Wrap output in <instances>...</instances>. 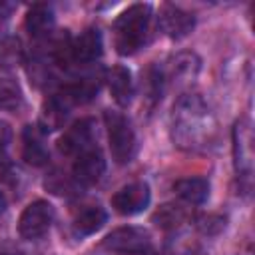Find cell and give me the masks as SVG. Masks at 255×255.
<instances>
[{
    "instance_id": "8992f818",
    "label": "cell",
    "mask_w": 255,
    "mask_h": 255,
    "mask_svg": "<svg viewBox=\"0 0 255 255\" xmlns=\"http://www.w3.org/2000/svg\"><path fill=\"white\" fill-rule=\"evenodd\" d=\"M233 157L235 171L241 177H249L253 171V131L247 120H239L233 128Z\"/></svg>"
},
{
    "instance_id": "d4e9b609",
    "label": "cell",
    "mask_w": 255,
    "mask_h": 255,
    "mask_svg": "<svg viewBox=\"0 0 255 255\" xmlns=\"http://www.w3.org/2000/svg\"><path fill=\"white\" fill-rule=\"evenodd\" d=\"M0 255H18V253H4V251H0Z\"/></svg>"
},
{
    "instance_id": "5b68a950",
    "label": "cell",
    "mask_w": 255,
    "mask_h": 255,
    "mask_svg": "<svg viewBox=\"0 0 255 255\" xmlns=\"http://www.w3.org/2000/svg\"><path fill=\"white\" fill-rule=\"evenodd\" d=\"M149 243H151V237L143 227H120L102 241V247L106 251L126 255V253L145 251L149 249Z\"/></svg>"
},
{
    "instance_id": "7a4b0ae2",
    "label": "cell",
    "mask_w": 255,
    "mask_h": 255,
    "mask_svg": "<svg viewBox=\"0 0 255 255\" xmlns=\"http://www.w3.org/2000/svg\"><path fill=\"white\" fill-rule=\"evenodd\" d=\"M149 18V4H131L118 16V20L114 22V44L118 54L131 56L145 44Z\"/></svg>"
},
{
    "instance_id": "8fae6325",
    "label": "cell",
    "mask_w": 255,
    "mask_h": 255,
    "mask_svg": "<svg viewBox=\"0 0 255 255\" xmlns=\"http://www.w3.org/2000/svg\"><path fill=\"white\" fill-rule=\"evenodd\" d=\"M92 137H94V124H92V120H80L60 137L58 147L66 155H72V153L80 155L82 151L90 149L88 145L92 143Z\"/></svg>"
},
{
    "instance_id": "9c48e42d",
    "label": "cell",
    "mask_w": 255,
    "mask_h": 255,
    "mask_svg": "<svg viewBox=\"0 0 255 255\" xmlns=\"http://www.w3.org/2000/svg\"><path fill=\"white\" fill-rule=\"evenodd\" d=\"M149 203V187L145 183H129L114 193L112 205L122 215H135Z\"/></svg>"
},
{
    "instance_id": "cb8c5ba5",
    "label": "cell",
    "mask_w": 255,
    "mask_h": 255,
    "mask_svg": "<svg viewBox=\"0 0 255 255\" xmlns=\"http://www.w3.org/2000/svg\"><path fill=\"white\" fill-rule=\"evenodd\" d=\"M126 255H153V253H149V251L145 249V251H137V253H126Z\"/></svg>"
},
{
    "instance_id": "603a6c76",
    "label": "cell",
    "mask_w": 255,
    "mask_h": 255,
    "mask_svg": "<svg viewBox=\"0 0 255 255\" xmlns=\"http://www.w3.org/2000/svg\"><path fill=\"white\" fill-rule=\"evenodd\" d=\"M4 209H6V199H4V195L0 193V215L4 213Z\"/></svg>"
},
{
    "instance_id": "7402d4cb",
    "label": "cell",
    "mask_w": 255,
    "mask_h": 255,
    "mask_svg": "<svg viewBox=\"0 0 255 255\" xmlns=\"http://www.w3.org/2000/svg\"><path fill=\"white\" fill-rule=\"evenodd\" d=\"M10 137H12V129H10V126H8L6 122H2V120H0V153L6 149V145H8Z\"/></svg>"
},
{
    "instance_id": "9a60e30c",
    "label": "cell",
    "mask_w": 255,
    "mask_h": 255,
    "mask_svg": "<svg viewBox=\"0 0 255 255\" xmlns=\"http://www.w3.org/2000/svg\"><path fill=\"white\" fill-rule=\"evenodd\" d=\"M106 80H108V88H110V94L116 100V104L128 106L133 96V84H131L129 70L124 66H114L112 70H108Z\"/></svg>"
},
{
    "instance_id": "2e32d148",
    "label": "cell",
    "mask_w": 255,
    "mask_h": 255,
    "mask_svg": "<svg viewBox=\"0 0 255 255\" xmlns=\"http://www.w3.org/2000/svg\"><path fill=\"white\" fill-rule=\"evenodd\" d=\"M54 26V12L48 4H34L26 14V28L30 36H46Z\"/></svg>"
},
{
    "instance_id": "ffe728a7",
    "label": "cell",
    "mask_w": 255,
    "mask_h": 255,
    "mask_svg": "<svg viewBox=\"0 0 255 255\" xmlns=\"http://www.w3.org/2000/svg\"><path fill=\"white\" fill-rule=\"evenodd\" d=\"M22 58H24V52L18 38L8 36L0 40V68L12 70L22 64Z\"/></svg>"
},
{
    "instance_id": "44dd1931",
    "label": "cell",
    "mask_w": 255,
    "mask_h": 255,
    "mask_svg": "<svg viewBox=\"0 0 255 255\" xmlns=\"http://www.w3.org/2000/svg\"><path fill=\"white\" fill-rule=\"evenodd\" d=\"M22 106V92L16 82L0 78V110H16Z\"/></svg>"
},
{
    "instance_id": "ac0fdd59",
    "label": "cell",
    "mask_w": 255,
    "mask_h": 255,
    "mask_svg": "<svg viewBox=\"0 0 255 255\" xmlns=\"http://www.w3.org/2000/svg\"><path fill=\"white\" fill-rule=\"evenodd\" d=\"M173 189L187 203H203L209 195V181L203 177H185L175 181Z\"/></svg>"
},
{
    "instance_id": "3957f363",
    "label": "cell",
    "mask_w": 255,
    "mask_h": 255,
    "mask_svg": "<svg viewBox=\"0 0 255 255\" xmlns=\"http://www.w3.org/2000/svg\"><path fill=\"white\" fill-rule=\"evenodd\" d=\"M104 120H106V128H108L112 157L118 163L131 161V157L135 153V133H133L129 122L122 114L112 112V110H108L104 114Z\"/></svg>"
},
{
    "instance_id": "d6986e66",
    "label": "cell",
    "mask_w": 255,
    "mask_h": 255,
    "mask_svg": "<svg viewBox=\"0 0 255 255\" xmlns=\"http://www.w3.org/2000/svg\"><path fill=\"white\" fill-rule=\"evenodd\" d=\"M185 217H187V213L181 205L165 203L153 213V223L161 229H175L185 221Z\"/></svg>"
},
{
    "instance_id": "ba28073f",
    "label": "cell",
    "mask_w": 255,
    "mask_h": 255,
    "mask_svg": "<svg viewBox=\"0 0 255 255\" xmlns=\"http://www.w3.org/2000/svg\"><path fill=\"white\" fill-rule=\"evenodd\" d=\"M157 24H159L161 32H163L167 38H171V40H181V38H185V36L193 30L195 18H193L189 12H185V10L177 8V6L165 4V6L159 10Z\"/></svg>"
},
{
    "instance_id": "7c38bea8",
    "label": "cell",
    "mask_w": 255,
    "mask_h": 255,
    "mask_svg": "<svg viewBox=\"0 0 255 255\" xmlns=\"http://www.w3.org/2000/svg\"><path fill=\"white\" fill-rule=\"evenodd\" d=\"M70 106H72V102L64 92L50 96L44 102V108H42V114H40V126H42L40 129L46 133V131H54V129L62 128L66 118H68Z\"/></svg>"
},
{
    "instance_id": "52a82bcc",
    "label": "cell",
    "mask_w": 255,
    "mask_h": 255,
    "mask_svg": "<svg viewBox=\"0 0 255 255\" xmlns=\"http://www.w3.org/2000/svg\"><path fill=\"white\" fill-rule=\"evenodd\" d=\"M163 84H173V86H187L195 80L199 72V58L189 52H181L173 56L165 68H159Z\"/></svg>"
},
{
    "instance_id": "5bb4252c",
    "label": "cell",
    "mask_w": 255,
    "mask_h": 255,
    "mask_svg": "<svg viewBox=\"0 0 255 255\" xmlns=\"http://www.w3.org/2000/svg\"><path fill=\"white\" fill-rule=\"evenodd\" d=\"M22 155L30 165H44L48 149L44 145V131L38 126H26L22 133Z\"/></svg>"
},
{
    "instance_id": "6da1fadb",
    "label": "cell",
    "mask_w": 255,
    "mask_h": 255,
    "mask_svg": "<svg viewBox=\"0 0 255 255\" xmlns=\"http://www.w3.org/2000/svg\"><path fill=\"white\" fill-rule=\"evenodd\" d=\"M215 131V118L199 96L185 94L177 100L171 120V137L177 147L187 151L203 149L213 141Z\"/></svg>"
},
{
    "instance_id": "277c9868",
    "label": "cell",
    "mask_w": 255,
    "mask_h": 255,
    "mask_svg": "<svg viewBox=\"0 0 255 255\" xmlns=\"http://www.w3.org/2000/svg\"><path fill=\"white\" fill-rule=\"evenodd\" d=\"M52 221H54V207L48 201L38 199L22 211L18 221V233L22 239H38L50 229Z\"/></svg>"
},
{
    "instance_id": "4fadbf2b",
    "label": "cell",
    "mask_w": 255,
    "mask_h": 255,
    "mask_svg": "<svg viewBox=\"0 0 255 255\" xmlns=\"http://www.w3.org/2000/svg\"><path fill=\"white\" fill-rule=\"evenodd\" d=\"M102 56V34L98 28H86L76 40H72V60L90 64Z\"/></svg>"
},
{
    "instance_id": "30bf717a",
    "label": "cell",
    "mask_w": 255,
    "mask_h": 255,
    "mask_svg": "<svg viewBox=\"0 0 255 255\" xmlns=\"http://www.w3.org/2000/svg\"><path fill=\"white\" fill-rule=\"evenodd\" d=\"M74 179L78 183L84 185H94L102 179L104 171H106V159L102 155V151L96 147H90L86 151H82L76 161H74Z\"/></svg>"
},
{
    "instance_id": "e0dca14e",
    "label": "cell",
    "mask_w": 255,
    "mask_h": 255,
    "mask_svg": "<svg viewBox=\"0 0 255 255\" xmlns=\"http://www.w3.org/2000/svg\"><path fill=\"white\" fill-rule=\"evenodd\" d=\"M106 219H108V215H106V211L100 205H86L74 217V231L78 235L96 233L106 223Z\"/></svg>"
}]
</instances>
